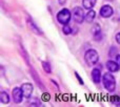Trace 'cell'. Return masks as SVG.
<instances>
[{
	"label": "cell",
	"instance_id": "obj_1",
	"mask_svg": "<svg viewBox=\"0 0 120 107\" xmlns=\"http://www.w3.org/2000/svg\"><path fill=\"white\" fill-rule=\"evenodd\" d=\"M102 83H103L104 87L110 93H113L116 88V81H115V78L112 74L110 72H105L102 77Z\"/></svg>",
	"mask_w": 120,
	"mask_h": 107
},
{
	"label": "cell",
	"instance_id": "obj_2",
	"mask_svg": "<svg viewBox=\"0 0 120 107\" xmlns=\"http://www.w3.org/2000/svg\"><path fill=\"white\" fill-rule=\"evenodd\" d=\"M84 60L89 66L96 65L99 60V55L95 50H89L84 55Z\"/></svg>",
	"mask_w": 120,
	"mask_h": 107
},
{
	"label": "cell",
	"instance_id": "obj_3",
	"mask_svg": "<svg viewBox=\"0 0 120 107\" xmlns=\"http://www.w3.org/2000/svg\"><path fill=\"white\" fill-rule=\"evenodd\" d=\"M71 18H72V14L68 8H63L57 14V20L59 23H61L62 25H65L70 22Z\"/></svg>",
	"mask_w": 120,
	"mask_h": 107
},
{
	"label": "cell",
	"instance_id": "obj_4",
	"mask_svg": "<svg viewBox=\"0 0 120 107\" xmlns=\"http://www.w3.org/2000/svg\"><path fill=\"white\" fill-rule=\"evenodd\" d=\"M73 18H74L75 22L77 23H82L83 20H85V16H84V12L81 7H75L73 10Z\"/></svg>",
	"mask_w": 120,
	"mask_h": 107
},
{
	"label": "cell",
	"instance_id": "obj_5",
	"mask_svg": "<svg viewBox=\"0 0 120 107\" xmlns=\"http://www.w3.org/2000/svg\"><path fill=\"white\" fill-rule=\"evenodd\" d=\"M12 96H13V100H14L15 103L19 104L21 103L22 101V98H23V93H22V89L19 88V87H15L12 91Z\"/></svg>",
	"mask_w": 120,
	"mask_h": 107
},
{
	"label": "cell",
	"instance_id": "obj_6",
	"mask_svg": "<svg viewBox=\"0 0 120 107\" xmlns=\"http://www.w3.org/2000/svg\"><path fill=\"white\" fill-rule=\"evenodd\" d=\"M21 89H22V93H23V97L25 99L31 98L32 93H33V85L31 83H24V84H22Z\"/></svg>",
	"mask_w": 120,
	"mask_h": 107
},
{
	"label": "cell",
	"instance_id": "obj_7",
	"mask_svg": "<svg viewBox=\"0 0 120 107\" xmlns=\"http://www.w3.org/2000/svg\"><path fill=\"white\" fill-rule=\"evenodd\" d=\"M114 13L113 11V7L111 5H103L101 8H100V15H101L103 18H109L111 17Z\"/></svg>",
	"mask_w": 120,
	"mask_h": 107
},
{
	"label": "cell",
	"instance_id": "obj_8",
	"mask_svg": "<svg viewBox=\"0 0 120 107\" xmlns=\"http://www.w3.org/2000/svg\"><path fill=\"white\" fill-rule=\"evenodd\" d=\"M106 67H108L109 71L115 72V71H118L119 70V64L115 61H109L108 63H106Z\"/></svg>",
	"mask_w": 120,
	"mask_h": 107
},
{
	"label": "cell",
	"instance_id": "obj_9",
	"mask_svg": "<svg viewBox=\"0 0 120 107\" xmlns=\"http://www.w3.org/2000/svg\"><path fill=\"white\" fill-rule=\"evenodd\" d=\"M92 79H93V81L96 83V84H98V83L100 82V79H101L100 69H98V68H94L93 71H92Z\"/></svg>",
	"mask_w": 120,
	"mask_h": 107
},
{
	"label": "cell",
	"instance_id": "obj_10",
	"mask_svg": "<svg viewBox=\"0 0 120 107\" xmlns=\"http://www.w3.org/2000/svg\"><path fill=\"white\" fill-rule=\"evenodd\" d=\"M96 1H97V0H82V5L85 10L90 11L91 8H93L94 6H95Z\"/></svg>",
	"mask_w": 120,
	"mask_h": 107
},
{
	"label": "cell",
	"instance_id": "obj_11",
	"mask_svg": "<svg viewBox=\"0 0 120 107\" xmlns=\"http://www.w3.org/2000/svg\"><path fill=\"white\" fill-rule=\"evenodd\" d=\"M27 25H29L30 26V29H32V31L34 32V33H36L37 34V35H41V32H40V29H39V27H37V25L35 24V23L33 22V21L31 20V19H29V20H27Z\"/></svg>",
	"mask_w": 120,
	"mask_h": 107
},
{
	"label": "cell",
	"instance_id": "obj_12",
	"mask_svg": "<svg viewBox=\"0 0 120 107\" xmlns=\"http://www.w3.org/2000/svg\"><path fill=\"white\" fill-rule=\"evenodd\" d=\"M95 17H96L95 11L90 10L89 12H87V14L85 15V21H86V22H89V23H91V22H93V21H94Z\"/></svg>",
	"mask_w": 120,
	"mask_h": 107
},
{
	"label": "cell",
	"instance_id": "obj_13",
	"mask_svg": "<svg viewBox=\"0 0 120 107\" xmlns=\"http://www.w3.org/2000/svg\"><path fill=\"white\" fill-rule=\"evenodd\" d=\"M0 101H1L2 104L10 103V97H8V95L5 91H1V93H0Z\"/></svg>",
	"mask_w": 120,
	"mask_h": 107
},
{
	"label": "cell",
	"instance_id": "obj_14",
	"mask_svg": "<svg viewBox=\"0 0 120 107\" xmlns=\"http://www.w3.org/2000/svg\"><path fill=\"white\" fill-rule=\"evenodd\" d=\"M94 37H95V39L97 40H100V37H102L101 36V29H100L99 25H95V29H94Z\"/></svg>",
	"mask_w": 120,
	"mask_h": 107
},
{
	"label": "cell",
	"instance_id": "obj_15",
	"mask_svg": "<svg viewBox=\"0 0 120 107\" xmlns=\"http://www.w3.org/2000/svg\"><path fill=\"white\" fill-rule=\"evenodd\" d=\"M41 64H42V67H43L44 71H45L46 74H51V72H52V67H51V64L49 63V62L42 61Z\"/></svg>",
	"mask_w": 120,
	"mask_h": 107
},
{
	"label": "cell",
	"instance_id": "obj_16",
	"mask_svg": "<svg viewBox=\"0 0 120 107\" xmlns=\"http://www.w3.org/2000/svg\"><path fill=\"white\" fill-rule=\"evenodd\" d=\"M62 31H63V33L65 34V35H70V34H72V29H71V26L68 24L63 25V29H62Z\"/></svg>",
	"mask_w": 120,
	"mask_h": 107
},
{
	"label": "cell",
	"instance_id": "obj_17",
	"mask_svg": "<svg viewBox=\"0 0 120 107\" xmlns=\"http://www.w3.org/2000/svg\"><path fill=\"white\" fill-rule=\"evenodd\" d=\"M75 76H76V78L78 79L79 83H80V84H83V81H82V79H81V77L79 76V75H78V72H77V71H75Z\"/></svg>",
	"mask_w": 120,
	"mask_h": 107
},
{
	"label": "cell",
	"instance_id": "obj_18",
	"mask_svg": "<svg viewBox=\"0 0 120 107\" xmlns=\"http://www.w3.org/2000/svg\"><path fill=\"white\" fill-rule=\"evenodd\" d=\"M115 38H116V41H117V43H119V44H120V33L117 34V35H116V37H115Z\"/></svg>",
	"mask_w": 120,
	"mask_h": 107
},
{
	"label": "cell",
	"instance_id": "obj_19",
	"mask_svg": "<svg viewBox=\"0 0 120 107\" xmlns=\"http://www.w3.org/2000/svg\"><path fill=\"white\" fill-rule=\"evenodd\" d=\"M115 59H116V62H117V63H118L119 65H120V55H116V58H115Z\"/></svg>",
	"mask_w": 120,
	"mask_h": 107
},
{
	"label": "cell",
	"instance_id": "obj_20",
	"mask_svg": "<svg viewBox=\"0 0 120 107\" xmlns=\"http://www.w3.org/2000/svg\"><path fill=\"white\" fill-rule=\"evenodd\" d=\"M58 1H59L60 4H64V3H65V0H58Z\"/></svg>",
	"mask_w": 120,
	"mask_h": 107
},
{
	"label": "cell",
	"instance_id": "obj_21",
	"mask_svg": "<svg viewBox=\"0 0 120 107\" xmlns=\"http://www.w3.org/2000/svg\"><path fill=\"white\" fill-rule=\"evenodd\" d=\"M110 1H112V0H110Z\"/></svg>",
	"mask_w": 120,
	"mask_h": 107
}]
</instances>
